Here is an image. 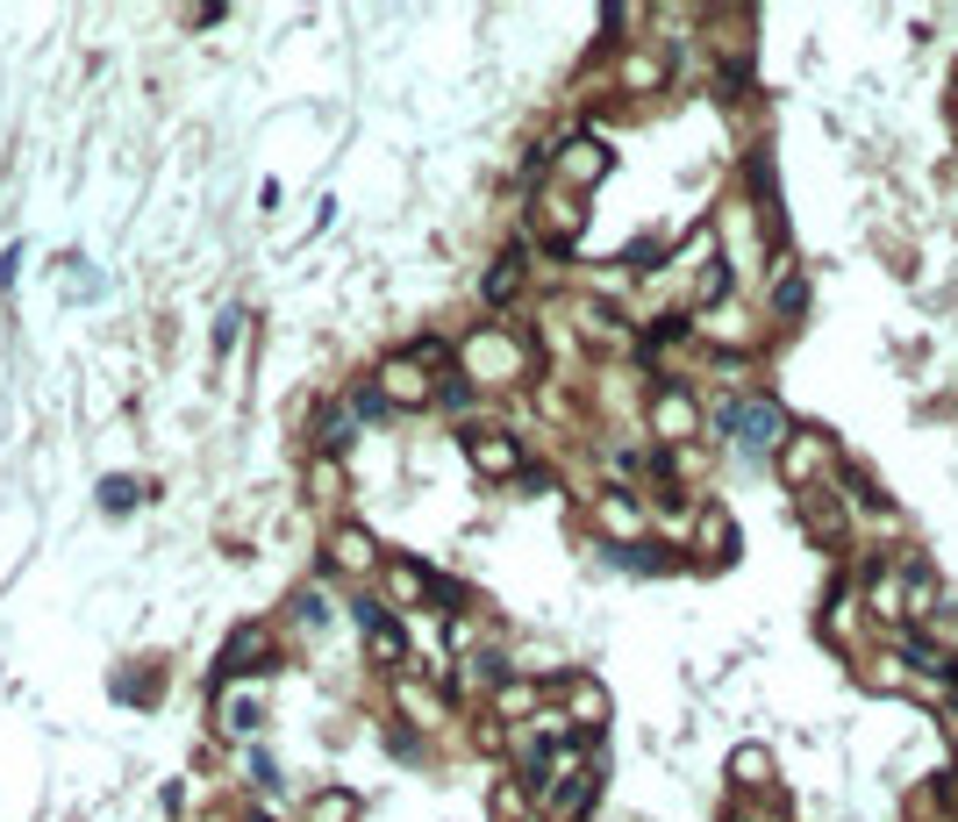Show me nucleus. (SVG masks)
<instances>
[{
	"mask_svg": "<svg viewBox=\"0 0 958 822\" xmlns=\"http://www.w3.org/2000/svg\"><path fill=\"white\" fill-rule=\"evenodd\" d=\"M358 622H365V636H373V652H379V658H401V652H408V636L394 630V616H387V608L358 600Z\"/></svg>",
	"mask_w": 958,
	"mask_h": 822,
	"instance_id": "1",
	"label": "nucleus"
},
{
	"mask_svg": "<svg viewBox=\"0 0 958 822\" xmlns=\"http://www.w3.org/2000/svg\"><path fill=\"white\" fill-rule=\"evenodd\" d=\"M329 551H337L343 572H365V566H373V536H358V530H337V544H329Z\"/></svg>",
	"mask_w": 958,
	"mask_h": 822,
	"instance_id": "2",
	"label": "nucleus"
},
{
	"mask_svg": "<svg viewBox=\"0 0 958 822\" xmlns=\"http://www.w3.org/2000/svg\"><path fill=\"white\" fill-rule=\"evenodd\" d=\"M472 458L487 465V472H508V465H515V444H508V437H487V444H472Z\"/></svg>",
	"mask_w": 958,
	"mask_h": 822,
	"instance_id": "3",
	"label": "nucleus"
},
{
	"mask_svg": "<svg viewBox=\"0 0 958 822\" xmlns=\"http://www.w3.org/2000/svg\"><path fill=\"white\" fill-rule=\"evenodd\" d=\"M351 808H358V801L337 787V794H323V801H315V815H308V822H351Z\"/></svg>",
	"mask_w": 958,
	"mask_h": 822,
	"instance_id": "4",
	"label": "nucleus"
}]
</instances>
